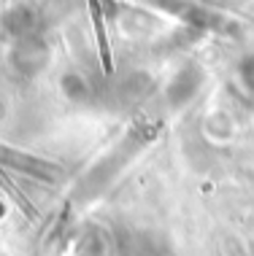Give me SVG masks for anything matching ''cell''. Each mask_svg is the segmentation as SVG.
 <instances>
[{"label":"cell","instance_id":"obj_1","mask_svg":"<svg viewBox=\"0 0 254 256\" xmlns=\"http://www.w3.org/2000/svg\"><path fill=\"white\" fill-rule=\"evenodd\" d=\"M157 132H160V127H157L154 122H138V124H133V127L127 130V135L122 138V140L116 143V146L108 151L106 156L98 159V162L87 170V176L81 178L79 186H76V194L81 200L100 197L103 192H106L108 186H111L116 178L122 176V170H125L127 164L154 140Z\"/></svg>","mask_w":254,"mask_h":256},{"label":"cell","instance_id":"obj_2","mask_svg":"<svg viewBox=\"0 0 254 256\" xmlns=\"http://www.w3.org/2000/svg\"><path fill=\"white\" fill-rule=\"evenodd\" d=\"M9 60H11V68L19 78H36L52 62V52H49V44L38 32H33V36L14 40Z\"/></svg>","mask_w":254,"mask_h":256},{"label":"cell","instance_id":"obj_3","mask_svg":"<svg viewBox=\"0 0 254 256\" xmlns=\"http://www.w3.org/2000/svg\"><path fill=\"white\" fill-rule=\"evenodd\" d=\"M205 84V70L200 62H184L181 68L173 73V78L165 86V102L173 110L187 108L192 100L197 98V92Z\"/></svg>","mask_w":254,"mask_h":256},{"label":"cell","instance_id":"obj_4","mask_svg":"<svg viewBox=\"0 0 254 256\" xmlns=\"http://www.w3.org/2000/svg\"><path fill=\"white\" fill-rule=\"evenodd\" d=\"M0 164L17 172H25V176H33V178H44V181H57V176H60V168L54 162L41 159L36 154H30V151L6 146V143H0Z\"/></svg>","mask_w":254,"mask_h":256},{"label":"cell","instance_id":"obj_5","mask_svg":"<svg viewBox=\"0 0 254 256\" xmlns=\"http://www.w3.org/2000/svg\"><path fill=\"white\" fill-rule=\"evenodd\" d=\"M149 89H152V76L146 73H127L122 76V78H116L111 86H108V106L114 108H127V106H135V102H141L143 98L149 94Z\"/></svg>","mask_w":254,"mask_h":256},{"label":"cell","instance_id":"obj_6","mask_svg":"<svg viewBox=\"0 0 254 256\" xmlns=\"http://www.w3.org/2000/svg\"><path fill=\"white\" fill-rule=\"evenodd\" d=\"M0 24H3V30L17 40V38H25V36L38 32V14L33 11L30 6H14L11 11L3 14Z\"/></svg>","mask_w":254,"mask_h":256},{"label":"cell","instance_id":"obj_7","mask_svg":"<svg viewBox=\"0 0 254 256\" xmlns=\"http://www.w3.org/2000/svg\"><path fill=\"white\" fill-rule=\"evenodd\" d=\"M125 256H165V246L149 232H125L119 238Z\"/></svg>","mask_w":254,"mask_h":256},{"label":"cell","instance_id":"obj_8","mask_svg":"<svg viewBox=\"0 0 254 256\" xmlns=\"http://www.w3.org/2000/svg\"><path fill=\"white\" fill-rule=\"evenodd\" d=\"M60 89H63V94L71 102H89L92 100V86H89V81L76 70L65 73L63 78H60Z\"/></svg>","mask_w":254,"mask_h":256},{"label":"cell","instance_id":"obj_9","mask_svg":"<svg viewBox=\"0 0 254 256\" xmlns=\"http://www.w3.org/2000/svg\"><path fill=\"white\" fill-rule=\"evenodd\" d=\"M235 73H238V81H241V86L254 98V52L243 54V57L238 60Z\"/></svg>","mask_w":254,"mask_h":256},{"label":"cell","instance_id":"obj_10","mask_svg":"<svg viewBox=\"0 0 254 256\" xmlns=\"http://www.w3.org/2000/svg\"><path fill=\"white\" fill-rule=\"evenodd\" d=\"M251 254H254V243H251Z\"/></svg>","mask_w":254,"mask_h":256}]
</instances>
